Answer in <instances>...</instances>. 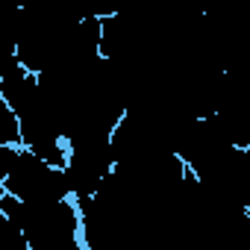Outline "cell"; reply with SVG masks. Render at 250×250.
Instances as JSON below:
<instances>
[{
	"label": "cell",
	"mask_w": 250,
	"mask_h": 250,
	"mask_svg": "<svg viewBox=\"0 0 250 250\" xmlns=\"http://www.w3.org/2000/svg\"><path fill=\"white\" fill-rule=\"evenodd\" d=\"M3 194H6V188H3V180H0V200H3Z\"/></svg>",
	"instance_id": "1"
}]
</instances>
